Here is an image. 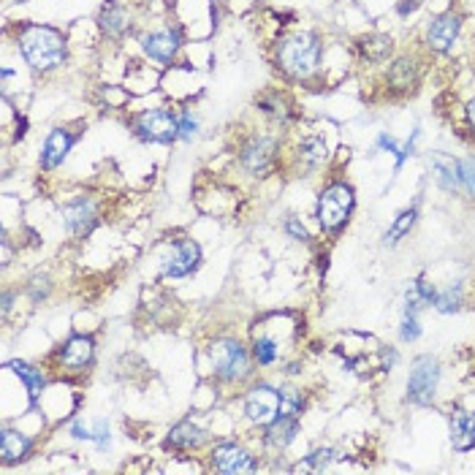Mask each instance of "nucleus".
Here are the masks:
<instances>
[{
    "label": "nucleus",
    "mask_w": 475,
    "mask_h": 475,
    "mask_svg": "<svg viewBox=\"0 0 475 475\" xmlns=\"http://www.w3.org/2000/svg\"><path fill=\"white\" fill-rule=\"evenodd\" d=\"M321 57H324V44L310 30H297V33L282 36L274 47L277 68L297 82L310 79L321 68Z\"/></svg>",
    "instance_id": "obj_1"
},
{
    "label": "nucleus",
    "mask_w": 475,
    "mask_h": 475,
    "mask_svg": "<svg viewBox=\"0 0 475 475\" xmlns=\"http://www.w3.org/2000/svg\"><path fill=\"white\" fill-rule=\"evenodd\" d=\"M17 41H20L25 63L39 73L57 71L68 57L65 36L49 25H22Z\"/></svg>",
    "instance_id": "obj_2"
},
{
    "label": "nucleus",
    "mask_w": 475,
    "mask_h": 475,
    "mask_svg": "<svg viewBox=\"0 0 475 475\" xmlns=\"http://www.w3.org/2000/svg\"><path fill=\"white\" fill-rule=\"evenodd\" d=\"M210 361L212 372L220 384H242L250 377V353L237 337H218L210 345Z\"/></svg>",
    "instance_id": "obj_3"
},
{
    "label": "nucleus",
    "mask_w": 475,
    "mask_h": 475,
    "mask_svg": "<svg viewBox=\"0 0 475 475\" xmlns=\"http://www.w3.org/2000/svg\"><path fill=\"white\" fill-rule=\"evenodd\" d=\"M353 207H356V196H353V187L348 182H332V185H326L321 190L318 210H315L318 226L326 234H337L348 223Z\"/></svg>",
    "instance_id": "obj_4"
},
{
    "label": "nucleus",
    "mask_w": 475,
    "mask_h": 475,
    "mask_svg": "<svg viewBox=\"0 0 475 475\" xmlns=\"http://www.w3.org/2000/svg\"><path fill=\"white\" fill-rule=\"evenodd\" d=\"M134 134L142 142H152V144H174L179 139V112L166 109V107H155V109H144L134 117Z\"/></svg>",
    "instance_id": "obj_5"
},
{
    "label": "nucleus",
    "mask_w": 475,
    "mask_h": 475,
    "mask_svg": "<svg viewBox=\"0 0 475 475\" xmlns=\"http://www.w3.org/2000/svg\"><path fill=\"white\" fill-rule=\"evenodd\" d=\"M280 158V139L253 134L239 144V166L253 177H266Z\"/></svg>",
    "instance_id": "obj_6"
},
{
    "label": "nucleus",
    "mask_w": 475,
    "mask_h": 475,
    "mask_svg": "<svg viewBox=\"0 0 475 475\" xmlns=\"http://www.w3.org/2000/svg\"><path fill=\"white\" fill-rule=\"evenodd\" d=\"M440 384V361L435 356H419L410 367L408 377V397L416 405H429L435 400Z\"/></svg>",
    "instance_id": "obj_7"
},
{
    "label": "nucleus",
    "mask_w": 475,
    "mask_h": 475,
    "mask_svg": "<svg viewBox=\"0 0 475 475\" xmlns=\"http://www.w3.org/2000/svg\"><path fill=\"white\" fill-rule=\"evenodd\" d=\"M245 416L253 427L263 429L280 416V389L269 384H255L245 394Z\"/></svg>",
    "instance_id": "obj_8"
},
{
    "label": "nucleus",
    "mask_w": 475,
    "mask_h": 475,
    "mask_svg": "<svg viewBox=\"0 0 475 475\" xmlns=\"http://www.w3.org/2000/svg\"><path fill=\"white\" fill-rule=\"evenodd\" d=\"M199 263H202L199 242L187 239V237H177V239H171V253L160 263V274L163 277H187L199 269Z\"/></svg>",
    "instance_id": "obj_9"
},
{
    "label": "nucleus",
    "mask_w": 475,
    "mask_h": 475,
    "mask_svg": "<svg viewBox=\"0 0 475 475\" xmlns=\"http://www.w3.org/2000/svg\"><path fill=\"white\" fill-rule=\"evenodd\" d=\"M95 358V342L90 334H71L55 353L52 361L63 372H84Z\"/></svg>",
    "instance_id": "obj_10"
},
{
    "label": "nucleus",
    "mask_w": 475,
    "mask_h": 475,
    "mask_svg": "<svg viewBox=\"0 0 475 475\" xmlns=\"http://www.w3.org/2000/svg\"><path fill=\"white\" fill-rule=\"evenodd\" d=\"M63 223H65V231L73 239H84L95 229V223H99V204H95L90 196L71 199L63 207Z\"/></svg>",
    "instance_id": "obj_11"
},
{
    "label": "nucleus",
    "mask_w": 475,
    "mask_h": 475,
    "mask_svg": "<svg viewBox=\"0 0 475 475\" xmlns=\"http://www.w3.org/2000/svg\"><path fill=\"white\" fill-rule=\"evenodd\" d=\"M210 467L218 472H255L258 459L239 443H218L210 451Z\"/></svg>",
    "instance_id": "obj_12"
},
{
    "label": "nucleus",
    "mask_w": 475,
    "mask_h": 475,
    "mask_svg": "<svg viewBox=\"0 0 475 475\" xmlns=\"http://www.w3.org/2000/svg\"><path fill=\"white\" fill-rule=\"evenodd\" d=\"M142 49L155 63H171L177 52L182 49V33L179 28H160L147 36H142Z\"/></svg>",
    "instance_id": "obj_13"
},
{
    "label": "nucleus",
    "mask_w": 475,
    "mask_h": 475,
    "mask_svg": "<svg viewBox=\"0 0 475 475\" xmlns=\"http://www.w3.org/2000/svg\"><path fill=\"white\" fill-rule=\"evenodd\" d=\"M76 136L79 134H71L63 125L52 128L49 136H47V142H44V150H41V168L44 171H55L57 166H63V160L68 158L71 147L76 144Z\"/></svg>",
    "instance_id": "obj_14"
},
{
    "label": "nucleus",
    "mask_w": 475,
    "mask_h": 475,
    "mask_svg": "<svg viewBox=\"0 0 475 475\" xmlns=\"http://www.w3.org/2000/svg\"><path fill=\"white\" fill-rule=\"evenodd\" d=\"M33 448H36V443H33L30 435H25L20 429H12V427L0 429V456H4L6 467L25 462L33 453Z\"/></svg>",
    "instance_id": "obj_15"
},
{
    "label": "nucleus",
    "mask_w": 475,
    "mask_h": 475,
    "mask_svg": "<svg viewBox=\"0 0 475 475\" xmlns=\"http://www.w3.org/2000/svg\"><path fill=\"white\" fill-rule=\"evenodd\" d=\"M462 30V17L459 14H440L429 30H427V44L432 52H448L453 47V41L459 39Z\"/></svg>",
    "instance_id": "obj_16"
},
{
    "label": "nucleus",
    "mask_w": 475,
    "mask_h": 475,
    "mask_svg": "<svg viewBox=\"0 0 475 475\" xmlns=\"http://www.w3.org/2000/svg\"><path fill=\"white\" fill-rule=\"evenodd\" d=\"M204 443H207V432L199 424H194V421H179L166 435V448L168 451H179V453L199 451Z\"/></svg>",
    "instance_id": "obj_17"
},
{
    "label": "nucleus",
    "mask_w": 475,
    "mask_h": 475,
    "mask_svg": "<svg viewBox=\"0 0 475 475\" xmlns=\"http://www.w3.org/2000/svg\"><path fill=\"white\" fill-rule=\"evenodd\" d=\"M448 427H451V445L456 451L467 453L475 448V413L456 408V410H451Z\"/></svg>",
    "instance_id": "obj_18"
},
{
    "label": "nucleus",
    "mask_w": 475,
    "mask_h": 475,
    "mask_svg": "<svg viewBox=\"0 0 475 475\" xmlns=\"http://www.w3.org/2000/svg\"><path fill=\"white\" fill-rule=\"evenodd\" d=\"M99 28L107 39L120 41L131 30V17H128L125 6L117 4V0H109V4L99 12Z\"/></svg>",
    "instance_id": "obj_19"
},
{
    "label": "nucleus",
    "mask_w": 475,
    "mask_h": 475,
    "mask_svg": "<svg viewBox=\"0 0 475 475\" xmlns=\"http://www.w3.org/2000/svg\"><path fill=\"white\" fill-rule=\"evenodd\" d=\"M297 435H299V419L277 416L269 427H263V445L274 448V451H282L297 440Z\"/></svg>",
    "instance_id": "obj_20"
},
{
    "label": "nucleus",
    "mask_w": 475,
    "mask_h": 475,
    "mask_svg": "<svg viewBox=\"0 0 475 475\" xmlns=\"http://www.w3.org/2000/svg\"><path fill=\"white\" fill-rule=\"evenodd\" d=\"M432 168H435V179L443 190L448 194H459L462 190V160H453L448 155H432Z\"/></svg>",
    "instance_id": "obj_21"
},
{
    "label": "nucleus",
    "mask_w": 475,
    "mask_h": 475,
    "mask_svg": "<svg viewBox=\"0 0 475 475\" xmlns=\"http://www.w3.org/2000/svg\"><path fill=\"white\" fill-rule=\"evenodd\" d=\"M6 369H12V372L22 380V384H25V389H28V394H30V402H39V397H41L44 389H47L44 372H41L39 367L28 364V361H9Z\"/></svg>",
    "instance_id": "obj_22"
},
{
    "label": "nucleus",
    "mask_w": 475,
    "mask_h": 475,
    "mask_svg": "<svg viewBox=\"0 0 475 475\" xmlns=\"http://www.w3.org/2000/svg\"><path fill=\"white\" fill-rule=\"evenodd\" d=\"M326 144H324V139H318V136H307V139H302V144L297 147V160H299V166H305V168H315V166H321L324 160H326Z\"/></svg>",
    "instance_id": "obj_23"
},
{
    "label": "nucleus",
    "mask_w": 475,
    "mask_h": 475,
    "mask_svg": "<svg viewBox=\"0 0 475 475\" xmlns=\"http://www.w3.org/2000/svg\"><path fill=\"white\" fill-rule=\"evenodd\" d=\"M416 82H419V68H416V63H413L410 57H402V60H397V63L392 65V71H389V84H392L394 90H410Z\"/></svg>",
    "instance_id": "obj_24"
},
{
    "label": "nucleus",
    "mask_w": 475,
    "mask_h": 475,
    "mask_svg": "<svg viewBox=\"0 0 475 475\" xmlns=\"http://www.w3.org/2000/svg\"><path fill=\"white\" fill-rule=\"evenodd\" d=\"M255 104H258V109H261L263 115H269L272 120H280V123H285V120H289V115H291L289 104H285V99H282V95H280L277 90L263 92Z\"/></svg>",
    "instance_id": "obj_25"
},
{
    "label": "nucleus",
    "mask_w": 475,
    "mask_h": 475,
    "mask_svg": "<svg viewBox=\"0 0 475 475\" xmlns=\"http://www.w3.org/2000/svg\"><path fill=\"white\" fill-rule=\"evenodd\" d=\"M250 348H253L250 353H253L255 364H261V367H269V364H274V361L280 358V348H277V340H274V337L255 334Z\"/></svg>",
    "instance_id": "obj_26"
},
{
    "label": "nucleus",
    "mask_w": 475,
    "mask_h": 475,
    "mask_svg": "<svg viewBox=\"0 0 475 475\" xmlns=\"http://www.w3.org/2000/svg\"><path fill=\"white\" fill-rule=\"evenodd\" d=\"M361 55L367 57V60H375V63H380V60H386L389 55H392V39L389 36H367V39H361Z\"/></svg>",
    "instance_id": "obj_27"
},
{
    "label": "nucleus",
    "mask_w": 475,
    "mask_h": 475,
    "mask_svg": "<svg viewBox=\"0 0 475 475\" xmlns=\"http://www.w3.org/2000/svg\"><path fill=\"white\" fill-rule=\"evenodd\" d=\"M416 218H419V210H416V207H410V210L400 212V215H397V220H394V226L386 231V245H397L402 237H408V234H410V229H413V223H416Z\"/></svg>",
    "instance_id": "obj_28"
},
{
    "label": "nucleus",
    "mask_w": 475,
    "mask_h": 475,
    "mask_svg": "<svg viewBox=\"0 0 475 475\" xmlns=\"http://www.w3.org/2000/svg\"><path fill=\"white\" fill-rule=\"evenodd\" d=\"M305 410V397L297 389H280V416L302 419Z\"/></svg>",
    "instance_id": "obj_29"
},
{
    "label": "nucleus",
    "mask_w": 475,
    "mask_h": 475,
    "mask_svg": "<svg viewBox=\"0 0 475 475\" xmlns=\"http://www.w3.org/2000/svg\"><path fill=\"white\" fill-rule=\"evenodd\" d=\"M432 305H435L440 313H456V310L462 307V294H459V289H456V291H453V289H448V291L437 294Z\"/></svg>",
    "instance_id": "obj_30"
},
{
    "label": "nucleus",
    "mask_w": 475,
    "mask_h": 475,
    "mask_svg": "<svg viewBox=\"0 0 475 475\" xmlns=\"http://www.w3.org/2000/svg\"><path fill=\"white\" fill-rule=\"evenodd\" d=\"M282 229H285V234H289L294 242H307L310 239V234H307V229L302 226V220L299 218H285V223H282Z\"/></svg>",
    "instance_id": "obj_31"
},
{
    "label": "nucleus",
    "mask_w": 475,
    "mask_h": 475,
    "mask_svg": "<svg viewBox=\"0 0 475 475\" xmlns=\"http://www.w3.org/2000/svg\"><path fill=\"white\" fill-rule=\"evenodd\" d=\"M400 337H402V342H413V340L421 337V326H419V318H416L413 313H405V321H402Z\"/></svg>",
    "instance_id": "obj_32"
},
{
    "label": "nucleus",
    "mask_w": 475,
    "mask_h": 475,
    "mask_svg": "<svg viewBox=\"0 0 475 475\" xmlns=\"http://www.w3.org/2000/svg\"><path fill=\"white\" fill-rule=\"evenodd\" d=\"M462 190H467L475 199V160L472 158L462 160Z\"/></svg>",
    "instance_id": "obj_33"
},
{
    "label": "nucleus",
    "mask_w": 475,
    "mask_h": 475,
    "mask_svg": "<svg viewBox=\"0 0 475 475\" xmlns=\"http://www.w3.org/2000/svg\"><path fill=\"white\" fill-rule=\"evenodd\" d=\"M199 131V123L196 117L190 115V112H179V139H194V134Z\"/></svg>",
    "instance_id": "obj_34"
},
{
    "label": "nucleus",
    "mask_w": 475,
    "mask_h": 475,
    "mask_svg": "<svg viewBox=\"0 0 475 475\" xmlns=\"http://www.w3.org/2000/svg\"><path fill=\"white\" fill-rule=\"evenodd\" d=\"M92 443L99 445V448H107V445H109V427H107V421L95 424V429H92Z\"/></svg>",
    "instance_id": "obj_35"
},
{
    "label": "nucleus",
    "mask_w": 475,
    "mask_h": 475,
    "mask_svg": "<svg viewBox=\"0 0 475 475\" xmlns=\"http://www.w3.org/2000/svg\"><path fill=\"white\" fill-rule=\"evenodd\" d=\"M71 435H73L76 440H92V429H87L82 421H73V424H71Z\"/></svg>",
    "instance_id": "obj_36"
},
{
    "label": "nucleus",
    "mask_w": 475,
    "mask_h": 475,
    "mask_svg": "<svg viewBox=\"0 0 475 475\" xmlns=\"http://www.w3.org/2000/svg\"><path fill=\"white\" fill-rule=\"evenodd\" d=\"M421 4H424V0H402V4H400V14L408 17V14H413Z\"/></svg>",
    "instance_id": "obj_37"
},
{
    "label": "nucleus",
    "mask_w": 475,
    "mask_h": 475,
    "mask_svg": "<svg viewBox=\"0 0 475 475\" xmlns=\"http://www.w3.org/2000/svg\"><path fill=\"white\" fill-rule=\"evenodd\" d=\"M467 120H470V128L475 131V95H472L470 104H467Z\"/></svg>",
    "instance_id": "obj_38"
}]
</instances>
